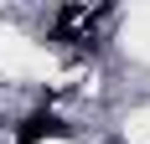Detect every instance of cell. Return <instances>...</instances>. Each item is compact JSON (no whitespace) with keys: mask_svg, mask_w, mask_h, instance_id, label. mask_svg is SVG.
Here are the masks:
<instances>
[{"mask_svg":"<svg viewBox=\"0 0 150 144\" xmlns=\"http://www.w3.org/2000/svg\"><path fill=\"white\" fill-rule=\"evenodd\" d=\"M52 134H67L57 113H31L26 124L16 129V139H21V144H42V139H52Z\"/></svg>","mask_w":150,"mask_h":144,"instance_id":"6da1fadb","label":"cell"}]
</instances>
